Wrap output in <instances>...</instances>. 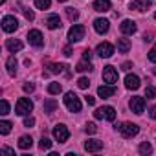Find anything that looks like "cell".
Segmentation results:
<instances>
[{
    "mask_svg": "<svg viewBox=\"0 0 156 156\" xmlns=\"http://www.w3.org/2000/svg\"><path fill=\"white\" fill-rule=\"evenodd\" d=\"M64 105H66V108H68L70 112H81V108H83L81 99L77 98L73 92H66V94H64Z\"/></svg>",
    "mask_w": 156,
    "mask_h": 156,
    "instance_id": "cell-1",
    "label": "cell"
},
{
    "mask_svg": "<svg viewBox=\"0 0 156 156\" xmlns=\"http://www.w3.org/2000/svg\"><path fill=\"white\" fill-rule=\"evenodd\" d=\"M114 127L121 132V136H123V138H132V136H136V134L140 132V127H138L136 123H130V121L121 123V125H114Z\"/></svg>",
    "mask_w": 156,
    "mask_h": 156,
    "instance_id": "cell-2",
    "label": "cell"
},
{
    "mask_svg": "<svg viewBox=\"0 0 156 156\" xmlns=\"http://www.w3.org/2000/svg\"><path fill=\"white\" fill-rule=\"evenodd\" d=\"M31 110H33V103H31V99H28V98H20V99L17 101V105H15V112H17L19 116H28Z\"/></svg>",
    "mask_w": 156,
    "mask_h": 156,
    "instance_id": "cell-3",
    "label": "cell"
},
{
    "mask_svg": "<svg viewBox=\"0 0 156 156\" xmlns=\"http://www.w3.org/2000/svg\"><path fill=\"white\" fill-rule=\"evenodd\" d=\"M94 118L96 119H108V121H114L116 119V110H114V107H101V108H98L96 112H94Z\"/></svg>",
    "mask_w": 156,
    "mask_h": 156,
    "instance_id": "cell-4",
    "label": "cell"
},
{
    "mask_svg": "<svg viewBox=\"0 0 156 156\" xmlns=\"http://www.w3.org/2000/svg\"><path fill=\"white\" fill-rule=\"evenodd\" d=\"M83 37H85V26L73 24L70 28V31H68V41L70 42H79V41H83Z\"/></svg>",
    "mask_w": 156,
    "mask_h": 156,
    "instance_id": "cell-5",
    "label": "cell"
},
{
    "mask_svg": "<svg viewBox=\"0 0 156 156\" xmlns=\"http://www.w3.org/2000/svg\"><path fill=\"white\" fill-rule=\"evenodd\" d=\"M53 138H55L59 143H64V141L70 138V130H68V127L62 125V123L55 125V127H53Z\"/></svg>",
    "mask_w": 156,
    "mask_h": 156,
    "instance_id": "cell-6",
    "label": "cell"
},
{
    "mask_svg": "<svg viewBox=\"0 0 156 156\" xmlns=\"http://www.w3.org/2000/svg\"><path fill=\"white\" fill-rule=\"evenodd\" d=\"M103 81L108 83V85L118 83V70L114 66H105L103 68Z\"/></svg>",
    "mask_w": 156,
    "mask_h": 156,
    "instance_id": "cell-7",
    "label": "cell"
},
{
    "mask_svg": "<svg viewBox=\"0 0 156 156\" xmlns=\"http://www.w3.org/2000/svg\"><path fill=\"white\" fill-rule=\"evenodd\" d=\"M28 41H30V44L35 46V48H41V46L44 44V37H42V33H41L39 30H30V31H28Z\"/></svg>",
    "mask_w": 156,
    "mask_h": 156,
    "instance_id": "cell-8",
    "label": "cell"
},
{
    "mask_svg": "<svg viewBox=\"0 0 156 156\" xmlns=\"http://www.w3.org/2000/svg\"><path fill=\"white\" fill-rule=\"evenodd\" d=\"M129 107H130V110H132L134 114H143V110H145V99L134 96V98H130Z\"/></svg>",
    "mask_w": 156,
    "mask_h": 156,
    "instance_id": "cell-9",
    "label": "cell"
},
{
    "mask_svg": "<svg viewBox=\"0 0 156 156\" xmlns=\"http://www.w3.org/2000/svg\"><path fill=\"white\" fill-rule=\"evenodd\" d=\"M17 28H19V22H17V19H15V17L6 15V17L2 19V30H4L6 33H13Z\"/></svg>",
    "mask_w": 156,
    "mask_h": 156,
    "instance_id": "cell-10",
    "label": "cell"
},
{
    "mask_svg": "<svg viewBox=\"0 0 156 156\" xmlns=\"http://www.w3.org/2000/svg\"><path fill=\"white\" fill-rule=\"evenodd\" d=\"M96 53H98L99 57H103V59H108V57H112V53H114V46H112L110 42H101V44H98Z\"/></svg>",
    "mask_w": 156,
    "mask_h": 156,
    "instance_id": "cell-11",
    "label": "cell"
},
{
    "mask_svg": "<svg viewBox=\"0 0 156 156\" xmlns=\"http://www.w3.org/2000/svg\"><path fill=\"white\" fill-rule=\"evenodd\" d=\"M114 94H116V87H114V85H101V87L98 88V96L103 98V99L112 98Z\"/></svg>",
    "mask_w": 156,
    "mask_h": 156,
    "instance_id": "cell-12",
    "label": "cell"
},
{
    "mask_svg": "<svg viewBox=\"0 0 156 156\" xmlns=\"http://www.w3.org/2000/svg\"><path fill=\"white\" fill-rule=\"evenodd\" d=\"M108 28H110V22H108L107 19H96V20H94V30H96L99 35L107 33Z\"/></svg>",
    "mask_w": 156,
    "mask_h": 156,
    "instance_id": "cell-13",
    "label": "cell"
},
{
    "mask_svg": "<svg viewBox=\"0 0 156 156\" xmlns=\"http://www.w3.org/2000/svg\"><path fill=\"white\" fill-rule=\"evenodd\" d=\"M119 30H121V33H125V35H134L136 33V22L134 20H123L121 24H119Z\"/></svg>",
    "mask_w": 156,
    "mask_h": 156,
    "instance_id": "cell-14",
    "label": "cell"
},
{
    "mask_svg": "<svg viewBox=\"0 0 156 156\" xmlns=\"http://www.w3.org/2000/svg\"><path fill=\"white\" fill-rule=\"evenodd\" d=\"M125 87H127L129 90H138V88H140V77L134 75V73H129V75L125 77Z\"/></svg>",
    "mask_w": 156,
    "mask_h": 156,
    "instance_id": "cell-15",
    "label": "cell"
},
{
    "mask_svg": "<svg viewBox=\"0 0 156 156\" xmlns=\"http://www.w3.org/2000/svg\"><path fill=\"white\" fill-rule=\"evenodd\" d=\"M101 149H103V141H99V140H88L85 143V151L87 152H98Z\"/></svg>",
    "mask_w": 156,
    "mask_h": 156,
    "instance_id": "cell-16",
    "label": "cell"
},
{
    "mask_svg": "<svg viewBox=\"0 0 156 156\" xmlns=\"http://www.w3.org/2000/svg\"><path fill=\"white\" fill-rule=\"evenodd\" d=\"M6 48H8L11 53H15V51H20V50L24 48V44H22L20 41H17V39H8V41H6Z\"/></svg>",
    "mask_w": 156,
    "mask_h": 156,
    "instance_id": "cell-17",
    "label": "cell"
},
{
    "mask_svg": "<svg viewBox=\"0 0 156 156\" xmlns=\"http://www.w3.org/2000/svg\"><path fill=\"white\" fill-rule=\"evenodd\" d=\"M94 9L98 13H107L110 9V0H96V2H94Z\"/></svg>",
    "mask_w": 156,
    "mask_h": 156,
    "instance_id": "cell-18",
    "label": "cell"
},
{
    "mask_svg": "<svg viewBox=\"0 0 156 156\" xmlns=\"http://www.w3.org/2000/svg\"><path fill=\"white\" fill-rule=\"evenodd\" d=\"M46 26H48L50 30H57V28H61L62 24H61L59 15H50V17L46 19Z\"/></svg>",
    "mask_w": 156,
    "mask_h": 156,
    "instance_id": "cell-19",
    "label": "cell"
},
{
    "mask_svg": "<svg viewBox=\"0 0 156 156\" xmlns=\"http://www.w3.org/2000/svg\"><path fill=\"white\" fill-rule=\"evenodd\" d=\"M130 50V41L129 39H119L118 41V51L119 53H127Z\"/></svg>",
    "mask_w": 156,
    "mask_h": 156,
    "instance_id": "cell-20",
    "label": "cell"
},
{
    "mask_svg": "<svg viewBox=\"0 0 156 156\" xmlns=\"http://www.w3.org/2000/svg\"><path fill=\"white\" fill-rule=\"evenodd\" d=\"M6 66H8V73H9V75H15V73H17V59H15V55H11V57L8 59Z\"/></svg>",
    "mask_w": 156,
    "mask_h": 156,
    "instance_id": "cell-21",
    "label": "cell"
},
{
    "mask_svg": "<svg viewBox=\"0 0 156 156\" xmlns=\"http://www.w3.org/2000/svg\"><path fill=\"white\" fill-rule=\"evenodd\" d=\"M31 145H33V140H31V136H20V140H19V147L20 149H31Z\"/></svg>",
    "mask_w": 156,
    "mask_h": 156,
    "instance_id": "cell-22",
    "label": "cell"
},
{
    "mask_svg": "<svg viewBox=\"0 0 156 156\" xmlns=\"http://www.w3.org/2000/svg\"><path fill=\"white\" fill-rule=\"evenodd\" d=\"M92 64H90V61L87 62V61H81V62H77V66H75V70L77 72H92Z\"/></svg>",
    "mask_w": 156,
    "mask_h": 156,
    "instance_id": "cell-23",
    "label": "cell"
},
{
    "mask_svg": "<svg viewBox=\"0 0 156 156\" xmlns=\"http://www.w3.org/2000/svg\"><path fill=\"white\" fill-rule=\"evenodd\" d=\"M57 108V101H53V99H48V101H44V112H53Z\"/></svg>",
    "mask_w": 156,
    "mask_h": 156,
    "instance_id": "cell-24",
    "label": "cell"
},
{
    "mask_svg": "<svg viewBox=\"0 0 156 156\" xmlns=\"http://www.w3.org/2000/svg\"><path fill=\"white\" fill-rule=\"evenodd\" d=\"M138 151H140V154H151V152H152V145H151L149 141H143Z\"/></svg>",
    "mask_w": 156,
    "mask_h": 156,
    "instance_id": "cell-25",
    "label": "cell"
},
{
    "mask_svg": "<svg viewBox=\"0 0 156 156\" xmlns=\"http://www.w3.org/2000/svg\"><path fill=\"white\" fill-rule=\"evenodd\" d=\"M11 121H0V132L2 134H9L11 132Z\"/></svg>",
    "mask_w": 156,
    "mask_h": 156,
    "instance_id": "cell-26",
    "label": "cell"
},
{
    "mask_svg": "<svg viewBox=\"0 0 156 156\" xmlns=\"http://www.w3.org/2000/svg\"><path fill=\"white\" fill-rule=\"evenodd\" d=\"M48 68H50L51 73H61V72H64V68H68V66H66V64H55V62H53V64H50Z\"/></svg>",
    "mask_w": 156,
    "mask_h": 156,
    "instance_id": "cell-27",
    "label": "cell"
},
{
    "mask_svg": "<svg viewBox=\"0 0 156 156\" xmlns=\"http://www.w3.org/2000/svg\"><path fill=\"white\" fill-rule=\"evenodd\" d=\"M48 92H50V94H61V92H62V87H61V83H50V87H48Z\"/></svg>",
    "mask_w": 156,
    "mask_h": 156,
    "instance_id": "cell-28",
    "label": "cell"
},
{
    "mask_svg": "<svg viewBox=\"0 0 156 156\" xmlns=\"http://www.w3.org/2000/svg\"><path fill=\"white\" fill-rule=\"evenodd\" d=\"M129 9H134V11H143V2L141 0H132L129 4Z\"/></svg>",
    "mask_w": 156,
    "mask_h": 156,
    "instance_id": "cell-29",
    "label": "cell"
},
{
    "mask_svg": "<svg viewBox=\"0 0 156 156\" xmlns=\"http://www.w3.org/2000/svg\"><path fill=\"white\" fill-rule=\"evenodd\" d=\"M51 6V0H35V8L39 9H48Z\"/></svg>",
    "mask_w": 156,
    "mask_h": 156,
    "instance_id": "cell-30",
    "label": "cell"
},
{
    "mask_svg": "<svg viewBox=\"0 0 156 156\" xmlns=\"http://www.w3.org/2000/svg\"><path fill=\"white\" fill-rule=\"evenodd\" d=\"M39 147H41L42 151H48V149H51V141H50L46 136H42V138H41V141H39Z\"/></svg>",
    "mask_w": 156,
    "mask_h": 156,
    "instance_id": "cell-31",
    "label": "cell"
},
{
    "mask_svg": "<svg viewBox=\"0 0 156 156\" xmlns=\"http://www.w3.org/2000/svg\"><path fill=\"white\" fill-rule=\"evenodd\" d=\"M145 98H147V99H154V98H156V87L149 85V87L145 88Z\"/></svg>",
    "mask_w": 156,
    "mask_h": 156,
    "instance_id": "cell-32",
    "label": "cell"
},
{
    "mask_svg": "<svg viewBox=\"0 0 156 156\" xmlns=\"http://www.w3.org/2000/svg\"><path fill=\"white\" fill-rule=\"evenodd\" d=\"M66 17L70 20H77V19H79V13H77L73 8H66Z\"/></svg>",
    "mask_w": 156,
    "mask_h": 156,
    "instance_id": "cell-33",
    "label": "cell"
},
{
    "mask_svg": "<svg viewBox=\"0 0 156 156\" xmlns=\"http://www.w3.org/2000/svg\"><path fill=\"white\" fill-rule=\"evenodd\" d=\"M77 87H79L81 90H87V88L90 87V81L87 79V77H81V79H79V81H77Z\"/></svg>",
    "mask_w": 156,
    "mask_h": 156,
    "instance_id": "cell-34",
    "label": "cell"
},
{
    "mask_svg": "<svg viewBox=\"0 0 156 156\" xmlns=\"http://www.w3.org/2000/svg\"><path fill=\"white\" fill-rule=\"evenodd\" d=\"M0 110H2V112H0V114H2V116L9 114V103H8L6 99H2V101H0Z\"/></svg>",
    "mask_w": 156,
    "mask_h": 156,
    "instance_id": "cell-35",
    "label": "cell"
},
{
    "mask_svg": "<svg viewBox=\"0 0 156 156\" xmlns=\"http://www.w3.org/2000/svg\"><path fill=\"white\" fill-rule=\"evenodd\" d=\"M85 130H87L88 134H96V132H98V127H96V123H87Z\"/></svg>",
    "mask_w": 156,
    "mask_h": 156,
    "instance_id": "cell-36",
    "label": "cell"
},
{
    "mask_svg": "<svg viewBox=\"0 0 156 156\" xmlns=\"http://www.w3.org/2000/svg\"><path fill=\"white\" fill-rule=\"evenodd\" d=\"M149 61H151V62H156V44H154L152 50L149 51Z\"/></svg>",
    "mask_w": 156,
    "mask_h": 156,
    "instance_id": "cell-37",
    "label": "cell"
},
{
    "mask_svg": "<svg viewBox=\"0 0 156 156\" xmlns=\"http://www.w3.org/2000/svg\"><path fill=\"white\" fill-rule=\"evenodd\" d=\"M33 125H35V118L28 116V118L24 119V127H33Z\"/></svg>",
    "mask_w": 156,
    "mask_h": 156,
    "instance_id": "cell-38",
    "label": "cell"
},
{
    "mask_svg": "<svg viewBox=\"0 0 156 156\" xmlns=\"http://www.w3.org/2000/svg\"><path fill=\"white\" fill-rule=\"evenodd\" d=\"M22 11H24V17H26L28 20H33V19H35V15H33L31 9H22Z\"/></svg>",
    "mask_w": 156,
    "mask_h": 156,
    "instance_id": "cell-39",
    "label": "cell"
},
{
    "mask_svg": "<svg viewBox=\"0 0 156 156\" xmlns=\"http://www.w3.org/2000/svg\"><path fill=\"white\" fill-rule=\"evenodd\" d=\"M35 90V85L33 83H26L24 85V92H33Z\"/></svg>",
    "mask_w": 156,
    "mask_h": 156,
    "instance_id": "cell-40",
    "label": "cell"
},
{
    "mask_svg": "<svg viewBox=\"0 0 156 156\" xmlns=\"http://www.w3.org/2000/svg\"><path fill=\"white\" fill-rule=\"evenodd\" d=\"M83 59H85V61H90V59H92V51H90V50H85V51H83Z\"/></svg>",
    "mask_w": 156,
    "mask_h": 156,
    "instance_id": "cell-41",
    "label": "cell"
},
{
    "mask_svg": "<svg viewBox=\"0 0 156 156\" xmlns=\"http://www.w3.org/2000/svg\"><path fill=\"white\" fill-rule=\"evenodd\" d=\"M85 99H87V103H88V105H94V103H96V98H92V96H87Z\"/></svg>",
    "mask_w": 156,
    "mask_h": 156,
    "instance_id": "cell-42",
    "label": "cell"
},
{
    "mask_svg": "<svg viewBox=\"0 0 156 156\" xmlns=\"http://www.w3.org/2000/svg\"><path fill=\"white\" fill-rule=\"evenodd\" d=\"M62 51H64V55H66V57H70V55H72V48H70V46H66Z\"/></svg>",
    "mask_w": 156,
    "mask_h": 156,
    "instance_id": "cell-43",
    "label": "cell"
},
{
    "mask_svg": "<svg viewBox=\"0 0 156 156\" xmlns=\"http://www.w3.org/2000/svg\"><path fill=\"white\" fill-rule=\"evenodd\" d=\"M2 152H8V154H15V151H13V149H9V147H4V149H2Z\"/></svg>",
    "mask_w": 156,
    "mask_h": 156,
    "instance_id": "cell-44",
    "label": "cell"
},
{
    "mask_svg": "<svg viewBox=\"0 0 156 156\" xmlns=\"http://www.w3.org/2000/svg\"><path fill=\"white\" fill-rule=\"evenodd\" d=\"M130 66H132V62H123L121 68H123V70H130Z\"/></svg>",
    "mask_w": 156,
    "mask_h": 156,
    "instance_id": "cell-45",
    "label": "cell"
},
{
    "mask_svg": "<svg viewBox=\"0 0 156 156\" xmlns=\"http://www.w3.org/2000/svg\"><path fill=\"white\" fill-rule=\"evenodd\" d=\"M151 118H152V119H156V107H152V108H151Z\"/></svg>",
    "mask_w": 156,
    "mask_h": 156,
    "instance_id": "cell-46",
    "label": "cell"
},
{
    "mask_svg": "<svg viewBox=\"0 0 156 156\" xmlns=\"http://www.w3.org/2000/svg\"><path fill=\"white\" fill-rule=\"evenodd\" d=\"M59 2H66V0H59Z\"/></svg>",
    "mask_w": 156,
    "mask_h": 156,
    "instance_id": "cell-47",
    "label": "cell"
},
{
    "mask_svg": "<svg viewBox=\"0 0 156 156\" xmlns=\"http://www.w3.org/2000/svg\"><path fill=\"white\" fill-rule=\"evenodd\" d=\"M154 73H156V68H154Z\"/></svg>",
    "mask_w": 156,
    "mask_h": 156,
    "instance_id": "cell-48",
    "label": "cell"
},
{
    "mask_svg": "<svg viewBox=\"0 0 156 156\" xmlns=\"http://www.w3.org/2000/svg\"><path fill=\"white\" fill-rule=\"evenodd\" d=\"M154 19H156V13H154Z\"/></svg>",
    "mask_w": 156,
    "mask_h": 156,
    "instance_id": "cell-49",
    "label": "cell"
}]
</instances>
